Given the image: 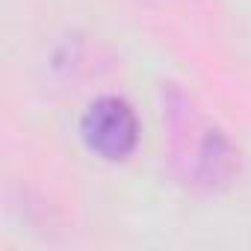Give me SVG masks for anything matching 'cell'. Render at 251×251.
Wrapping results in <instances>:
<instances>
[{"mask_svg":"<svg viewBox=\"0 0 251 251\" xmlns=\"http://www.w3.org/2000/svg\"><path fill=\"white\" fill-rule=\"evenodd\" d=\"M177 157L186 166V177L195 186L204 189H219L225 183H230V177L236 175V148L233 142L225 136L222 127L207 124L198 118V136L192 139V148H177Z\"/></svg>","mask_w":251,"mask_h":251,"instance_id":"cell-2","label":"cell"},{"mask_svg":"<svg viewBox=\"0 0 251 251\" xmlns=\"http://www.w3.org/2000/svg\"><path fill=\"white\" fill-rule=\"evenodd\" d=\"M83 142L92 154L118 163L127 160L139 145V118L136 109L115 95H103L89 103L80 121Z\"/></svg>","mask_w":251,"mask_h":251,"instance_id":"cell-1","label":"cell"}]
</instances>
